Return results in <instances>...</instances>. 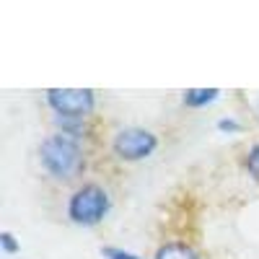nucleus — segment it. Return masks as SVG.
Returning a JSON list of instances; mask_svg holds the SVG:
<instances>
[{
    "instance_id": "f257e3e1",
    "label": "nucleus",
    "mask_w": 259,
    "mask_h": 259,
    "mask_svg": "<svg viewBox=\"0 0 259 259\" xmlns=\"http://www.w3.org/2000/svg\"><path fill=\"white\" fill-rule=\"evenodd\" d=\"M39 166L55 182H75L85 171V153L78 138L52 133L39 143Z\"/></svg>"
},
{
    "instance_id": "f03ea898",
    "label": "nucleus",
    "mask_w": 259,
    "mask_h": 259,
    "mask_svg": "<svg viewBox=\"0 0 259 259\" xmlns=\"http://www.w3.org/2000/svg\"><path fill=\"white\" fill-rule=\"evenodd\" d=\"M112 210V197L101 184L96 182H83L80 187L73 189V194L68 197L65 212H68V221L83 228H94L99 223H104V218Z\"/></svg>"
},
{
    "instance_id": "7ed1b4c3",
    "label": "nucleus",
    "mask_w": 259,
    "mask_h": 259,
    "mask_svg": "<svg viewBox=\"0 0 259 259\" xmlns=\"http://www.w3.org/2000/svg\"><path fill=\"white\" fill-rule=\"evenodd\" d=\"M156 150H158V135L145 130V127H138V124L119 127L112 138V153L124 163L145 161V158L153 156Z\"/></svg>"
},
{
    "instance_id": "20e7f679",
    "label": "nucleus",
    "mask_w": 259,
    "mask_h": 259,
    "mask_svg": "<svg viewBox=\"0 0 259 259\" xmlns=\"http://www.w3.org/2000/svg\"><path fill=\"white\" fill-rule=\"evenodd\" d=\"M45 101L57 119H89L96 109L91 89H47Z\"/></svg>"
},
{
    "instance_id": "39448f33",
    "label": "nucleus",
    "mask_w": 259,
    "mask_h": 259,
    "mask_svg": "<svg viewBox=\"0 0 259 259\" xmlns=\"http://www.w3.org/2000/svg\"><path fill=\"white\" fill-rule=\"evenodd\" d=\"M153 259H202L192 244L187 241H166L156 249Z\"/></svg>"
},
{
    "instance_id": "423d86ee",
    "label": "nucleus",
    "mask_w": 259,
    "mask_h": 259,
    "mask_svg": "<svg viewBox=\"0 0 259 259\" xmlns=\"http://www.w3.org/2000/svg\"><path fill=\"white\" fill-rule=\"evenodd\" d=\"M218 96H221L218 89H187L182 96V104L189 106V109H202V106L212 104Z\"/></svg>"
},
{
    "instance_id": "0eeeda50",
    "label": "nucleus",
    "mask_w": 259,
    "mask_h": 259,
    "mask_svg": "<svg viewBox=\"0 0 259 259\" xmlns=\"http://www.w3.org/2000/svg\"><path fill=\"white\" fill-rule=\"evenodd\" d=\"M244 168L249 171V177L254 182H259V143H254L249 150H246V156H244Z\"/></svg>"
},
{
    "instance_id": "6e6552de",
    "label": "nucleus",
    "mask_w": 259,
    "mask_h": 259,
    "mask_svg": "<svg viewBox=\"0 0 259 259\" xmlns=\"http://www.w3.org/2000/svg\"><path fill=\"white\" fill-rule=\"evenodd\" d=\"M99 251H101L104 259H143L135 251H127V249H119V246H101Z\"/></svg>"
},
{
    "instance_id": "1a4fd4ad",
    "label": "nucleus",
    "mask_w": 259,
    "mask_h": 259,
    "mask_svg": "<svg viewBox=\"0 0 259 259\" xmlns=\"http://www.w3.org/2000/svg\"><path fill=\"white\" fill-rule=\"evenodd\" d=\"M0 246H3L6 254H16V251L21 249V244L16 241V236H13L11 231H3V233H0Z\"/></svg>"
},
{
    "instance_id": "9d476101",
    "label": "nucleus",
    "mask_w": 259,
    "mask_h": 259,
    "mask_svg": "<svg viewBox=\"0 0 259 259\" xmlns=\"http://www.w3.org/2000/svg\"><path fill=\"white\" fill-rule=\"evenodd\" d=\"M218 130H221V133H239L241 122L233 119V117H223V119H218Z\"/></svg>"
},
{
    "instance_id": "9b49d317",
    "label": "nucleus",
    "mask_w": 259,
    "mask_h": 259,
    "mask_svg": "<svg viewBox=\"0 0 259 259\" xmlns=\"http://www.w3.org/2000/svg\"><path fill=\"white\" fill-rule=\"evenodd\" d=\"M254 112H256V119H259V101H256V106H254Z\"/></svg>"
}]
</instances>
